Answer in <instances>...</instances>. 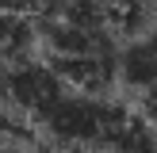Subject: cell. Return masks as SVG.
I'll return each mask as SVG.
<instances>
[{"mask_svg": "<svg viewBox=\"0 0 157 153\" xmlns=\"http://www.w3.org/2000/svg\"><path fill=\"white\" fill-rule=\"evenodd\" d=\"M0 153H19V149H15L12 142H0Z\"/></svg>", "mask_w": 157, "mask_h": 153, "instance_id": "ba28073f", "label": "cell"}, {"mask_svg": "<svg viewBox=\"0 0 157 153\" xmlns=\"http://www.w3.org/2000/svg\"><path fill=\"white\" fill-rule=\"evenodd\" d=\"M142 119L157 130V88H153V92H146V99H142Z\"/></svg>", "mask_w": 157, "mask_h": 153, "instance_id": "8992f818", "label": "cell"}, {"mask_svg": "<svg viewBox=\"0 0 157 153\" xmlns=\"http://www.w3.org/2000/svg\"><path fill=\"white\" fill-rule=\"evenodd\" d=\"M54 153H107V149H54Z\"/></svg>", "mask_w": 157, "mask_h": 153, "instance_id": "52a82bcc", "label": "cell"}, {"mask_svg": "<svg viewBox=\"0 0 157 153\" xmlns=\"http://www.w3.org/2000/svg\"><path fill=\"white\" fill-rule=\"evenodd\" d=\"M65 92L61 76L54 73L46 61H31V58H15L4 65V103L12 111H19L23 119L35 126V119Z\"/></svg>", "mask_w": 157, "mask_h": 153, "instance_id": "7a4b0ae2", "label": "cell"}, {"mask_svg": "<svg viewBox=\"0 0 157 153\" xmlns=\"http://www.w3.org/2000/svg\"><path fill=\"white\" fill-rule=\"evenodd\" d=\"M130 119H134V111L123 107V103H111L104 96H88V92L65 88L35 119V126L58 149H107L115 142V134Z\"/></svg>", "mask_w": 157, "mask_h": 153, "instance_id": "6da1fadb", "label": "cell"}, {"mask_svg": "<svg viewBox=\"0 0 157 153\" xmlns=\"http://www.w3.org/2000/svg\"><path fill=\"white\" fill-rule=\"evenodd\" d=\"M0 103H4V69H0Z\"/></svg>", "mask_w": 157, "mask_h": 153, "instance_id": "9c48e42d", "label": "cell"}, {"mask_svg": "<svg viewBox=\"0 0 157 153\" xmlns=\"http://www.w3.org/2000/svg\"><path fill=\"white\" fill-rule=\"evenodd\" d=\"M119 80L134 92L157 88V27H146L119 50Z\"/></svg>", "mask_w": 157, "mask_h": 153, "instance_id": "3957f363", "label": "cell"}, {"mask_svg": "<svg viewBox=\"0 0 157 153\" xmlns=\"http://www.w3.org/2000/svg\"><path fill=\"white\" fill-rule=\"evenodd\" d=\"M35 19L31 15H15V12H0V61H15V58H27V50L35 46Z\"/></svg>", "mask_w": 157, "mask_h": 153, "instance_id": "277c9868", "label": "cell"}, {"mask_svg": "<svg viewBox=\"0 0 157 153\" xmlns=\"http://www.w3.org/2000/svg\"><path fill=\"white\" fill-rule=\"evenodd\" d=\"M54 0H0V12H15V15H46Z\"/></svg>", "mask_w": 157, "mask_h": 153, "instance_id": "5b68a950", "label": "cell"}]
</instances>
